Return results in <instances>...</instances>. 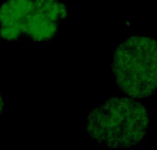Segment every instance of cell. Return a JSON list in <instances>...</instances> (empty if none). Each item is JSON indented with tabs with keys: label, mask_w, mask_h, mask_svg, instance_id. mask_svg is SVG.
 <instances>
[{
	"label": "cell",
	"mask_w": 157,
	"mask_h": 150,
	"mask_svg": "<svg viewBox=\"0 0 157 150\" xmlns=\"http://www.w3.org/2000/svg\"><path fill=\"white\" fill-rule=\"evenodd\" d=\"M111 72L118 89L136 99L157 93V40L132 36L117 46Z\"/></svg>",
	"instance_id": "obj_2"
},
{
	"label": "cell",
	"mask_w": 157,
	"mask_h": 150,
	"mask_svg": "<svg viewBox=\"0 0 157 150\" xmlns=\"http://www.w3.org/2000/svg\"><path fill=\"white\" fill-rule=\"evenodd\" d=\"M34 0H4L0 4V38L7 42L27 38Z\"/></svg>",
	"instance_id": "obj_4"
},
{
	"label": "cell",
	"mask_w": 157,
	"mask_h": 150,
	"mask_svg": "<svg viewBox=\"0 0 157 150\" xmlns=\"http://www.w3.org/2000/svg\"><path fill=\"white\" fill-rule=\"evenodd\" d=\"M150 125L148 108L132 97H112L87 114L85 131L109 148L129 149L146 140Z\"/></svg>",
	"instance_id": "obj_1"
},
{
	"label": "cell",
	"mask_w": 157,
	"mask_h": 150,
	"mask_svg": "<svg viewBox=\"0 0 157 150\" xmlns=\"http://www.w3.org/2000/svg\"><path fill=\"white\" fill-rule=\"evenodd\" d=\"M68 16L64 0H34L27 38L34 42L52 40L62 20Z\"/></svg>",
	"instance_id": "obj_3"
},
{
	"label": "cell",
	"mask_w": 157,
	"mask_h": 150,
	"mask_svg": "<svg viewBox=\"0 0 157 150\" xmlns=\"http://www.w3.org/2000/svg\"><path fill=\"white\" fill-rule=\"evenodd\" d=\"M3 108H4V99L2 94L0 93V116L3 114Z\"/></svg>",
	"instance_id": "obj_5"
}]
</instances>
